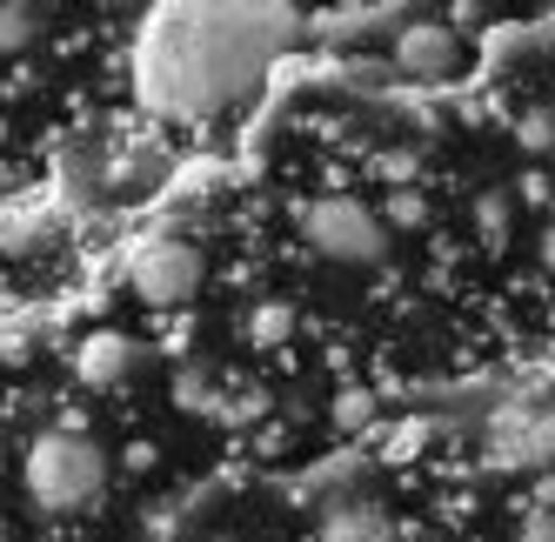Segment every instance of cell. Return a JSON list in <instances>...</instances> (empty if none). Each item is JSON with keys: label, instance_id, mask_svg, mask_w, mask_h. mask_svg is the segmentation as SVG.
Instances as JSON below:
<instances>
[{"label": "cell", "instance_id": "obj_5", "mask_svg": "<svg viewBox=\"0 0 555 542\" xmlns=\"http://www.w3.org/2000/svg\"><path fill=\"white\" fill-rule=\"evenodd\" d=\"M455 61H462V41L442 21H409L402 34H395V67H402L409 81H449Z\"/></svg>", "mask_w": 555, "mask_h": 542}, {"label": "cell", "instance_id": "obj_7", "mask_svg": "<svg viewBox=\"0 0 555 542\" xmlns=\"http://www.w3.org/2000/svg\"><path fill=\"white\" fill-rule=\"evenodd\" d=\"M328 535L335 542H388V516L382 509H348V516L328 522Z\"/></svg>", "mask_w": 555, "mask_h": 542}, {"label": "cell", "instance_id": "obj_10", "mask_svg": "<svg viewBox=\"0 0 555 542\" xmlns=\"http://www.w3.org/2000/svg\"><path fill=\"white\" fill-rule=\"evenodd\" d=\"M388 221H422V195H415V188H402V195H395Z\"/></svg>", "mask_w": 555, "mask_h": 542}, {"label": "cell", "instance_id": "obj_6", "mask_svg": "<svg viewBox=\"0 0 555 542\" xmlns=\"http://www.w3.org/2000/svg\"><path fill=\"white\" fill-rule=\"evenodd\" d=\"M128 369H134V341H128V335H114V328H107V335H88V341H81V356H74V375H81L88 389H114V382H121Z\"/></svg>", "mask_w": 555, "mask_h": 542}, {"label": "cell", "instance_id": "obj_4", "mask_svg": "<svg viewBox=\"0 0 555 542\" xmlns=\"http://www.w3.org/2000/svg\"><path fill=\"white\" fill-rule=\"evenodd\" d=\"M128 282H134V295H147L154 308H175V301H188L194 288H202V248L194 242H147L141 255H134V268H128Z\"/></svg>", "mask_w": 555, "mask_h": 542}, {"label": "cell", "instance_id": "obj_9", "mask_svg": "<svg viewBox=\"0 0 555 542\" xmlns=\"http://www.w3.org/2000/svg\"><path fill=\"white\" fill-rule=\"evenodd\" d=\"M34 34H41V14H34V8H0V54L27 48Z\"/></svg>", "mask_w": 555, "mask_h": 542}, {"label": "cell", "instance_id": "obj_8", "mask_svg": "<svg viewBox=\"0 0 555 542\" xmlns=\"http://www.w3.org/2000/svg\"><path fill=\"white\" fill-rule=\"evenodd\" d=\"M288 328H295V308H288V301H261L255 315H248V335H255L261 348H274V341H282Z\"/></svg>", "mask_w": 555, "mask_h": 542}, {"label": "cell", "instance_id": "obj_2", "mask_svg": "<svg viewBox=\"0 0 555 542\" xmlns=\"http://www.w3.org/2000/svg\"><path fill=\"white\" fill-rule=\"evenodd\" d=\"M107 482V455L94 436L81 429H41L27 442V495L41 502L48 516H74L88 509Z\"/></svg>", "mask_w": 555, "mask_h": 542}, {"label": "cell", "instance_id": "obj_3", "mask_svg": "<svg viewBox=\"0 0 555 542\" xmlns=\"http://www.w3.org/2000/svg\"><path fill=\"white\" fill-rule=\"evenodd\" d=\"M301 235H308L314 255L348 261V268H362V261H382V255H388V221H382L369 202H354V195L301 202Z\"/></svg>", "mask_w": 555, "mask_h": 542}, {"label": "cell", "instance_id": "obj_1", "mask_svg": "<svg viewBox=\"0 0 555 542\" xmlns=\"http://www.w3.org/2000/svg\"><path fill=\"white\" fill-rule=\"evenodd\" d=\"M288 41V8H202V0L154 8L134 41L141 107L162 121H208L228 101H242Z\"/></svg>", "mask_w": 555, "mask_h": 542}]
</instances>
